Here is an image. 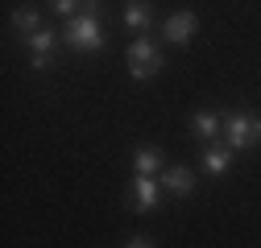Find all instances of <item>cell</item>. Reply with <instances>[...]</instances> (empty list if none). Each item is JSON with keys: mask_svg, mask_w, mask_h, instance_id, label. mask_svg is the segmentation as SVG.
Masks as SVG:
<instances>
[{"mask_svg": "<svg viewBox=\"0 0 261 248\" xmlns=\"http://www.w3.org/2000/svg\"><path fill=\"white\" fill-rule=\"evenodd\" d=\"M100 9H104V0H83V13H95V17H100Z\"/></svg>", "mask_w": 261, "mask_h": 248, "instance_id": "obj_15", "label": "cell"}, {"mask_svg": "<svg viewBox=\"0 0 261 248\" xmlns=\"http://www.w3.org/2000/svg\"><path fill=\"white\" fill-rule=\"evenodd\" d=\"M62 42H67L75 54H100L104 50V25L95 13H75L67 25H62Z\"/></svg>", "mask_w": 261, "mask_h": 248, "instance_id": "obj_1", "label": "cell"}, {"mask_svg": "<svg viewBox=\"0 0 261 248\" xmlns=\"http://www.w3.org/2000/svg\"><path fill=\"white\" fill-rule=\"evenodd\" d=\"M195 29H199V17L182 9V13H170L166 21H162V38L174 42V46H187V42L195 38Z\"/></svg>", "mask_w": 261, "mask_h": 248, "instance_id": "obj_4", "label": "cell"}, {"mask_svg": "<svg viewBox=\"0 0 261 248\" xmlns=\"http://www.w3.org/2000/svg\"><path fill=\"white\" fill-rule=\"evenodd\" d=\"M191 137L220 141V137H224V116H216V112H195V116H191Z\"/></svg>", "mask_w": 261, "mask_h": 248, "instance_id": "obj_6", "label": "cell"}, {"mask_svg": "<svg viewBox=\"0 0 261 248\" xmlns=\"http://www.w3.org/2000/svg\"><path fill=\"white\" fill-rule=\"evenodd\" d=\"M13 25L21 29V38H34L38 29H42V13H38L34 5H21V9L13 13Z\"/></svg>", "mask_w": 261, "mask_h": 248, "instance_id": "obj_11", "label": "cell"}, {"mask_svg": "<svg viewBox=\"0 0 261 248\" xmlns=\"http://www.w3.org/2000/svg\"><path fill=\"white\" fill-rule=\"evenodd\" d=\"M124 58H128V62H149V58H162V54H158V46H153L149 38H137L133 46L124 50Z\"/></svg>", "mask_w": 261, "mask_h": 248, "instance_id": "obj_12", "label": "cell"}, {"mask_svg": "<svg viewBox=\"0 0 261 248\" xmlns=\"http://www.w3.org/2000/svg\"><path fill=\"white\" fill-rule=\"evenodd\" d=\"M162 67H166V58H149V62H128V71H133V79H149V75H158Z\"/></svg>", "mask_w": 261, "mask_h": 248, "instance_id": "obj_13", "label": "cell"}, {"mask_svg": "<svg viewBox=\"0 0 261 248\" xmlns=\"http://www.w3.org/2000/svg\"><path fill=\"white\" fill-rule=\"evenodd\" d=\"M25 42H29V67H34V71L50 67V50H54V42H58L54 29H38V34L25 38Z\"/></svg>", "mask_w": 261, "mask_h": 248, "instance_id": "obj_5", "label": "cell"}, {"mask_svg": "<svg viewBox=\"0 0 261 248\" xmlns=\"http://www.w3.org/2000/svg\"><path fill=\"white\" fill-rule=\"evenodd\" d=\"M228 166H232V145L207 141V149H203V170H207V174H228Z\"/></svg>", "mask_w": 261, "mask_h": 248, "instance_id": "obj_8", "label": "cell"}, {"mask_svg": "<svg viewBox=\"0 0 261 248\" xmlns=\"http://www.w3.org/2000/svg\"><path fill=\"white\" fill-rule=\"evenodd\" d=\"M133 170L137 174H158V170H166V166H162V149H153V145H141L137 153H133Z\"/></svg>", "mask_w": 261, "mask_h": 248, "instance_id": "obj_10", "label": "cell"}, {"mask_svg": "<svg viewBox=\"0 0 261 248\" xmlns=\"http://www.w3.org/2000/svg\"><path fill=\"white\" fill-rule=\"evenodd\" d=\"M124 199H128V207H133V211H153V207L162 203V182L149 178V174H137L133 182H128Z\"/></svg>", "mask_w": 261, "mask_h": 248, "instance_id": "obj_3", "label": "cell"}, {"mask_svg": "<svg viewBox=\"0 0 261 248\" xmlns=\"http://www.w3.org/2000/svg\"><path fill=\"white\" fill-rule=\"evenodd\" d=\"M124 25L133 29V34H145V29L153 25V9L145 5V0H128L124 5Z\"/></svg>", "mask_w": 261, "mask_h": 248, "instance_id": "obj_9", "label": "cell"}, {"mask_svg": "<svg viewBox=\"0 0 261 248\" xmlns=\"http://www.w3.org/2000/svg\"><path fill=\"white\" fill-rule=\"evenodd\" d=\"M79 5H83V0H50V9H54L58 17H67V21L79 13Z\"/></svg>", "mask_w": 261, "mask_h": 248, "instance_id": "obj_14", "label": "cell"}, {"mask_svg": "<svg viewBox=\"0 0 261 248\" xmlns=\"http://www.w3.org/2000/svg\"><path fill=\"white\" fill-rule=\"evenodd\" d=\"M124 248H153V244H149V240H145V236H137V240H128V244H124Z\"/></svg>", "mask_w": 261, "mask_h": 248, "instance_id": "obj_16", "label": "cell"}, {"mask_svg": "<svg viewBox=\"0 0 261 248\" xmlns=\"http://www.w3.org/2000/svg\"><path fill=\"white\" fill-rule=\"evenodd\" d=\"M162 191L191 195V191H195V174H191L187 166H166V170H162Z\"/></svg>", "mask_w": 261, "mask_h": 248, "instance_id": "obj_7", "label": "cell"}, {"mask_svg": "<svg viewBox=\"0 0 261 248\" xmlns=\"http://www.w3.org/2000/svg\"><path fill=\"white\" fill-rule=\"evenodd\" d=\"M224 137H228L232 149L261 145V116H253V112H228L224 116Z\"/></svg>", "mask_w": 261, "mask_h": 248, "instance_id": "obj_2", "label": "cell"}]
</instances>
